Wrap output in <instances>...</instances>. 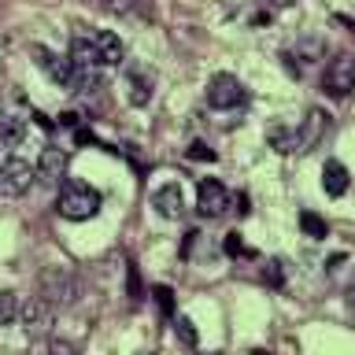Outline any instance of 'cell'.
<instances>
[{
  "instance_id": "13",
  "label": "cell",
  "mask_w": 355,
  "mask_h": 355,
  "mask_svg": "<svg viewBox=\"0 0 355 355\" xmlns=\"http://www.w3.org/2000/svg\"><path fill=\"white\" fill-rule=\"evenodd\" d=\"M96 8L119 19H152V0H96Z\"/></svg>"
},
{
  "instance_id": "19",
  "label": "cell",
  "mask_w": 355,
  "mask_h": 355,
  "mask_svg": "<svg viewBox=\"0 0 355 355\" xmlns=\"http://www.w3.org/2000/svg\"><path fill=\"white\" fill-rule=\"evenodd\" d=\"M285 274H288L285 259H270V263L263 266V282L270 285V288H282V285H285Z\"/></svg>"
},
{
  "instance_id": "1",
  "label": "cell",
  "mask_w": 355,
  "mask_h": 355,
  "mask_svg": "<svg viewBox=\"0 0 355 355\" xmlns=\"http://www.w3.org/2000/svg\"><path fill=\"white\" fill-rule=\"evenodd\" d=\"M122 55H126V49H122L119 33L111 30H82L74 33L71 41V60L78 71H104V67H119Z\"/></svg>"
},
{
  "instance_id": "18",
  "label": "cell",
  "mask_w": 355,
  "mask_h": 355,
  "mask_svg": "<svg viewBox=\"0 0 355 355\" xmlns=\"http://www.w3.org/2000/svg\"><path fill=\"white\" fill-rule=\"evenodd\" d=\"M22 133H26V130H22V122L19 119H0V148H15V144L22 141Z\"/></svg>"
},
{
  "instance_id": "22",
  "label": "cell",
  "mask_w": 355,
  "mask_h": 355,
  "mask_svg": "<svg viewBox=\"0 0 355 355\" xmlns=\"http://www.w3.org/2000/svg\"><path fill=\"white\" fill-rule=\"evenodd\" d=\"M174 329H178V337H182L185 344H196V340H200V337H196V329H193V322H189L185 315H178V318H174Z\"/></svg>"
},
{
  "instance_id": "11",
  "label": "cell",
  "mask_w": 355,
  "mask_h": 355,
  "mask_svg": "<svg viewBox=\"0 0 355 355\" xmlns=\"http://www.w3.org/2000/svg\"><path fill=\"white\" fill-rule=\"evenodd\" d=\"M52 311H55V307H52L44 296H30L26 304L19 307V322H22V329H26L30 337L44 333V329L52 326Z\"/></svg>"
},
{
  "instance_id": "4",
  "label": "cell",
  "mask_w": 355,
  "mask_h": 355,
  "mask_svg": "<svg viewBox=\"0 0 355 355\" xmlns=\"http://www.w3.org/2000/svg\"><path fill=\"white\" fill-rule=\"evenodd\" d=\"M33 182H37V178H33V166H30L26 159H19V155L0 159V200H19V196H26Z\"/></svg>"
},
{
  "instance_id": "21",
  "label": "cell",
  "mask_w": 355,
  "mask_h": 355,
  "mask_svg": "<svg viewBox=\"0 0 355 355\" xmlns=\"http://www.w3.org/2000/svg\"><path fill=\"white\" fill-rule=\"evenodd\" d=\"M152 296H155V304H159L163 315H166V318H174V293H171V288H166V285H155V288H152Z\"/></svg>"
},
{
  "instance_id": "16",
  "label": "cell",
  "mask_w": 355,
  "mask_h": 355,
  "mask_svg": "<svg viewBox=\"0 0 355 355\" xmlns=\"http://www.w3.org/2000/svg\"><path fill=\"white\" fill-rule=\"evenodd\" d=\"M19 293H11V288H0V326H11V322H19Z\"/></svg>"
},
{
  "instance_id": "25",
  "label": "cell",
  "mask_w": 355,
  "mask_h": 355,
  "mask_svg": "<svg viewBox=\"0 0 355 355\" xmlns=\"http://www.w3.org/2000/svg\"><path fill=\"white\" fill-rule=\"evenodd\" d=\"M130 296H141V282H137V266H130Z\"/></svg>"
},
{
  "instance_id": "28",
  "label": "cell",
  "mask_w": 355,
  "mask_h": 355,
  "mask_svg": "<svg viewBox=\"0 0 355 355\" xmlns=\"http://www.w3.org/2000/svg\"><path fill=\"white\" fill-rule=\"evenodd\" d=\"M348 304H352V307H355V285H352V288H348Z\"/></svg>"
},
{
  "instance_id": "7",
  "label": "cell",
  "mask_w": 355,
  "mask_h": 355,
  "mask_svg": "<svg viewBox=\"0 0 355 355\" xmlns=\"http://www.w3.org/2000/svg\"><path fill=\"white\" fill-rule=\"evenodd\" d=\"M244 85H241V78L237 74H215L207 82V104L215 107V111H230V107H237L244 104Z\"/></svg>"
},
{
  "instance_id": "12",
  "label": "cell",
  "mask_w": 355,
  "mask_h": 355,
  "mask_svg": "<svg viewBox=\"0 0 355 355\" xmlns=\"http://www.w3.org/2000/svg\"><path fill=\"white\" fill-rule=\"evenodd\" d=\"M152 207L159 211L163 218H182V211H185V200H182V185L171 182V185H159L152 193Z\"/></svg>"
},
{
  "instance_id": "15",
  "label": "cell",
  "mask_w": 355,
  "mask_h": 355,
  "mask_svg": "<svg viewBox=\"0 0 355 355\" xmlns=\"http://www.w3.org/2000/svg\"><path fill=\"white\" fill-rule=\"evenodd\" d=\"M148 100H152V74L133 71V74H130V104H133V107H144Z\"/></svg>"
},
{
  "instance_id": "9",
  "label": "cell",
  "mask_w": 355,
  "mask_h": 355,
  "mask_svg": "<svg viewBox=\"0 0 355 355\" xmlns=\"http://www.w3.org/2000/svg\"><path fill=\"white\" fill-rule=\"evenodd\" d=\"M67 163H71V152L55 148V144H44L41 155H37V166H33V178H37L41 185H60L67 178Z\"/></svg>"
},
{
  "instance_id": "17",
  "label": "cell",
  "mask_w": 355,
  "mask_h": 355,
  "mask_svg": "<svg viewBox=\"0 0 355 355\" xmlns=\"http://www.w3.org/2000/svg\"><path fill=\"white\" fill-rule=\"evenodd\" d=\"M300 230H304L307 237H315V241L329 237V226H326V218H318L315 211H300Z\"/></svg>"
},
{
  "instance_id": "26",
  "label": "cell",
  "mask_w": 355,
  "mask_h": 355,
  "mask_svg": "<svg viewBox=\"0 0 355 355\" xmlns=\"http://www.w3.org/2000/svg\"><path fill=\"white\" fill-rule=\"evenodd\" d=\"M237 215H248V196H237Z\"/></svg>"
},
{
  "instance_id": "10",
  "label": "cell",
  "mask_w": 355,
  "mask_h": 355,
  "mask_svg": "<svg viewBox=\"0 0 355 355\" xmlns=\"http://www.w3.org/2000/svg\"><path fill=\"white\" fill-rule=\"evenodd\" d=\"M33 60H37V67L44 74H49V82L52 85H60V89H74V63L71 60H63V55H55V52H49L44 44H33Z\"/></svg>"
},
{
  "instance_id": "27",
  "label": "cell",
  "mask_w": 355,
  "mask_h": 355,
  "mask_svg": "<svg viewBox=\"0 0 355 355\" xmlns=\"http://www.w3.org/2000/svg\"><path fill=\"white\" fill-rule=\"evenodd\" d=\"M60 122H63V126H74L78 115H74V111H67V115H60Z\"/></svg>"
},
{
  "instance_id": "8",
  "label": "cell",
  "mask_w": 355,
  "mask_h": 355,
  "mask_svg": "<svg viewBox=\"0 0 355 355\" xmlns=\"http://www.w3.org/2000/svg\"><path fill=\"white\" fill-rule=\"evenodd\" d=\"M196 207L204 218H222L226 211L233 207V200L226 193V185L215 182V178H204V182L196 185Z\"/></svg>"
},
{
  "instance_id": "2",
  "label": "cell",
  "mask_w": 355,
  "mask_h": 355,
  "mask_svg": "<svg viewBox=\"0 0 355 355\" xmlns=\"http://www.w3.org/2000/svg\"><path fill=\"white\" fill-rule=\"evenodd\" d=\"M100 204H104V196H100V189L78 182V178H63L60 182V196H55V211H60L63 218L71 222H85L93 218Z\"/></svg>"
},
{
  "instance_id": "6",
  "label": "cell",
  "mask_w": 355,
  "mask_h": 355,
  "mask_svg": "<svg viewBox=\"0 0 355 355\" xmlns=\"http://www.w3.org/2000/svg\"><path fill=\"white\" fill-rule=\"evenodd\" d=\"M322 89H326L329 96H337V100H344V96L355 89V55H352V52H337V55L326 63Z\"/></svg>"
},
{
  "instance_id": "24",
  "label": "cell",
  "mask_w": 355,
  "mask_h": 355,
  "mask_svg": "<svg viewBox=\"0 0 355 355\" xmlns=\"http://www.w3.org/2000/svg\"><path fill=\"white\" fill-rule=\"evenodd\" d=\"M49 355H74V348H71L67 340H52V344H49Z\"/></svg>"
},
{
  "instance_id": "5",
  "label": "cell",
  "mask_w": 355,
  "mask_h": 355,
  "mask_svg": "<svg viewBox=\"0 0 355 355\" xmlns=\"http://www.w3.org/2000/svg\"><path fill=\"white\" fill-rule=\"evenodd\" d=\"M329 133V115L322 107H311L304 119H300V126L293 130V141H288V152H311L318 148L322 141H326Z\"/></svg>"
},
{
  "instance_id": "14",
  "label": "cell",
  "mask_w": 355,
  "mask_h": 355,
  "mask_svg": "<svg viewBox=\"0 0 355 355\" xmlns=\"http://www.w3.org/2000/svg\"><path fill=\"white\" fill-rule=\"evenodd\" d=\"M348 185H352L348 166H344L340 159H326V166H322V189H326L329 196H344Z\"/></svg>"
},
{
  "instance_id": "3",
  "label": "cell",
  "mask_w": 355,
  "mask_h": 355,
  "mask_svg": "<svg viewBox=\"0 0 355 355\" xmlns=\"http://www.w3.org/2000/svg\"><path fill=\"white\" fill-rule=\"evenodd\" d=\"M41 296L52 307H67L78 300V277L67 266H44L41 270Z\"/></svg>"
},
{
  "instance_id": "20",
  "label": "cell",
  "mask_w": 355,
  "mask_h": 355,
  "mask_svg": "<svg viewBox=\"0 0 355 355\" xmlns=\"http://www.w3.org/2000/svg\"><path fill=\"white\" fill-rule=\"evenodd\" d=\"M222 248H226V255H233V259H237V255H244V259H252V248L248 244L241 241V233H226V244H222Z\"/></svg>"
},
{
  "instance_id": "23",
  "label": "cell",
  "mask_w": 355,
  "mask_h": 355,
  "mask_svg": "<svg viewBox=\"0 0 355 355\" xmlns=\"http://www.w3.org/2000/svg\"><path fill=\"white\" fill-rule=\"evenodd\" d=\"M189 159H207V163H215V152H211L204 141H193V144H189Z\"/></svg>"
}]
</instances>
